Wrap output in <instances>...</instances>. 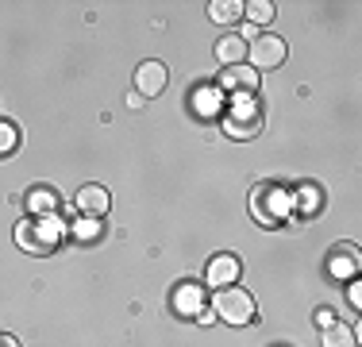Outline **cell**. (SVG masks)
Returning a JSON list of instances; mask_svg holds the SVG:
<instances>
[{
    "label": "cell",
    "instance_id": "44dd1931",
    "mask_svg": "<svg viewBox=\"0 0 362 347\" xmlns=\"http://www.w3.org/2000/svg\"><path fill=\"white\" fill-rule=\"evenodd\" d=\"M347 297H351V305H355V309H362V285H351Z\"/></svg>",
    "mask_w": 362,
    "mask_h": 347
},
{
    "label": "cell",
    "instance_id": "8fae6325",
    "mask_svg": "<svg viewBox=\"0 0 362 347\" xmlns=\"http://www.w3.org/2000/svg\"><path fill=\"white\" fill-rule=\"evenodd\" d=\"M216 58H220L223 66H243V58H247L243 35H223V39L216 42Z\"/></svg>",
    "mask_w": 362,
    "mask_h": 347
},
{
    "label": "cell",
    "instance_id": "9c48e42d",
    "mask_svg": "<svg viewBox=\"0 0 362 347\" xmlns=\"http://www.w3.org/2000/svg\"><path fill=\"white\" fill-rule=\"evenodd\" d=\"M174 312H181V317H201L204 312V290L193 282L177 285L174 290Z\"/></svg>",
    "mask_w": 362,
    "mask_h": 347
},
{
    "label": "cell",
    "instance_id": "6da1fadb",
    "mask_svg": "<svg viewBox=\"0 0 362 347\" xmlns=\"http://www.w3.org/2000/svg\"><path fill=\"white\" fill-rule=\"evenodd\" d=\"M62 236H66V224L58 216H39V220L16 224V243L31 255H50L62 243Z\"/></svg>",
    "mask_w": 362,
    "mask_h": 347
},
{
    "label": "cell",
    "instance_id": "30bf717a",
    "mask_svg": "<svg viewBox=\"0 0 362 347\" xmlns=\"http://www.w3.org/2000/svg\"><path fill=\"white\" fill-rule=\"evenodd\" d=\"M108 205H112V197H108L105 186H85L81 193H77V208H81L85 216H93V220H100V216L108 212Z\"/></svg>",
    "mask_w": 362,
    "mask_h": 347
},
{
    "label": "cell",
    "instance_id": "ffe728a7",
    "mask_svg": "<svg viewBox=\"0 0 362 347\" xmlns=\"http://www.w3.org/2000/svg\"><path fill=\"white\" fill-rule=\"evenodd\" d=\"M77 236H81V239H97L100 236V224L93 220V216H85V220H77Z\"/></svg>",
    "mask_w": 362,
    "mask_h": 347
},
{
    "label": "cell",
    "instance_id": "7a4b0ae2",
    "mask_svg": "<svg viewBox=\"0 0 362 347\" xmlns=\"http://www.w3.org/2000/svg\"><path fill=\"white\" fill-rule=\"evenodd\" d=\"M223 132L231 139H255L262 132V108H258V101L251 93H239L231 101V108L223 112Z\"/></svg>",
    "mask_w": 362,
    "mask_h": 347
},
{
    "label": "cell",
    "instance_id": "5b68a950",
    "mask_svg": "<svg viewBox=\"0 0 362 347\" xmlns=\"http://www.w3.org/2000/svg\"><path fill=\"white\" fill-rule=\"evenodd\" d=\"M247 55H251L255 74L258 69H278L281 62H286V39H278V35H255L251 47H247Z\"/></svg>",
    "mask_w": 362,
    "mask_h": 347
},
{
    "label": "cell",
    "instance_id": "2e32d148",
    "mask_svg": "<svg viewBox=\"0 0 362 347\" xmlns=\"http://www.w3.org/2000/svg\"><path fill=\"white\" fill-rule=\"evenodd\" d=\"M324 347H355V332L347 324H327L324 336H320Z\"/></svg>",
    "mask_w": 362,
    "mask_h": 347
},
{
    "label": "cell",
    "instance_id": "7c38bea8",
    "mask_svg": "<svg viewBox=\"0 0 362 347\" xmlns=\"http://www.w3.org/2000/svg\"><path fill=\"white\" fill-rule=\"evenodd\" d=\"M220 101H223V93L216 89V85H201V89L193 93V108H197V116L212 120V116L220 112Z\"/></svg>",
    "mask_w": 362,
    "mask_h": 347
},
{
    "label": "cell",
    "instance_id": "277c9868",
    "mask_svg": "<svg viewBox=\"0 0 362 347\" xmlns=\"http://www.w3.org/2000/svg\"><path fill=\"white\" fill-rule=\"evenodd\" d=\"M216 312H220V320H228V324H251L255 320V297L247 290L228 285V290L216 293Z\"/></svg>",
    "mask_w": 362,
    "mask_h": 347
},
{
    "label": "cell",
    "instance_id": "8992f818",
    "mask_svg": "<svg viewBox=\"0 0 362 347\" xmlns=\"http://www.w3.org/2000/svg\"><path fill=\"white\" fill-rule=\"evenodd\" d=\"M239 271H243V266H239L235 255H216V258L209 263V274H204V282H209L212 290H228V285L239 282Z\"/></svg>",
    "mask_w": 362,
    "mask_h": 347
},
{
    "label": "cell",
    "instance_id": "d6986e66",
    "mask_svg": "<svg viewBox=\"0 0 362 347\" xmlns=\"http://www.w3.org/2000/svg\"><path fill=\"white\" fill-rule=\"evenodd\" d=\"M16 143H20V132H16L8 120H0V154H8V151H16Z\"/></svg>",
    "mask_w": 362,
    "mask_h": 347
},
{
    "label": "cell",
    "instance_id": "ac0fdd59",
    "mask_svg": "<svg viewBox=\"0 0 362 347\" xmlns=\"http://www.w3.org/2000/svg\"><path fill=\"white\" fill-rule=\"evenodd\" d=\"M28 208H31V212H42V216H50V212H54V197H50L47 189H35V193L28 197Z\"/></svg>",
    "mask_w": 362,
    "mask_h": 347
},
{
    "label": "cell",
    "instance_id": "603a6c76",
    "mask_svg": "<svg viewBox=\"0 0 362 347\" xmlns=\"http://www.w3.org/2000/svg\"><path fill=\"white\" fill-rule=\"evenodd\" d=\"M0 347H20V343H16L12 336H0Z\"/></svg>",
    "mask_w": 362,
    "mask_h": 347
},
{
    "label": "cell",
    "instance_id": "9a60e30c",
    "mask_svg": "<svg viewBox=\"0 0 362 347\" xmlns=\"http://www.w3.org/2000/svg\"><path fill=\"white\" fill-rule=\"evenodd\" d=\"M209 16L216 23H235V20H243V4H239V0H212Z\"/></svg>",
    "mask_w": 362,
    "mask_h": 347
},
{
    "label": "cell",
    "instance_id": "3957f363",
    "mask_svg": "<svg viewBox=\"0 0 362 347\" xmlns=\"http://www.w3.org/2000/svg\"><path fill=\"white\" fill-rule=\"evenodd\" d=\"M251 212H255L262 224L278 228V224L293 212V193H286L281 186H270V181H262V186L255 189V197H251Z\"/></svg>",
    "mask_w": 362,
    "mask_h": 347
},
{
    "label": "cell",
    "instance_id": "7402d4cb",
    "mask_svg": "<svg viewBox=\"0 0 362 347\" xmlns=\"http://www.w3.org/2000/svg\"><path fill=\"white\" fill-rule=\"evenodd\" d=\"M316 320H320V328H327V324H335V320H332V312H327V309H320V312H316Z\"/></svg>",
    "mask_w": 362,
    "mask_h": 347
},
{
    "label": "cell",
    "instance_id": "5bb4252c",
    "mask_svg": "<svg viewBox=\"0 0 362 347\" xmlns=\"http://www.w3.org/2000/svg\"><path fill=\"white\" fill-rule=\"evenodd\" d=\"M320 205H324V197H320V189L316 186H300L297 189V197H293V208H297V212H305V216H313V212H320Z\"/></svg>",
    "mask_w": 362,
    "mask_h": 347
},
{
    "label": "cell",
    "instance_id": "4fadbf2b",
    "mask_svg": "<svg viewBox=\"0 0 362 347\" xmlns=\"http://www.w3.org/2000/svg\"><path fill=\"white\" fill-rule=\"evenodd\" d=\"M327 271H332L335 278H351L358 271V255H355V247H335L332 251V263H327Z\"/></svg>",
    "mask_w": 362,
    "mask_h": 347
},
{
    "label": "cell",
    "instance_id": "ba28073f",
    "mask_svg": "<svg viewBox=\"0 0 362 347\" xmlns=\"http://www.w3.org/2000/svg\"><path fill=\"white\" fill-rule=\"evenodd\" d=\"M255 85H258V74H255V69H247V66H228V69L220 74V85H216V89H220V93L231 89V93L239 97V93H255Z\"/></svg>",
    "mask_w": 362,
    "mask_h": 347
},
{
    "label": "cell",
    "instance_id": "e0dca14e",
    "mask_svg": "<svg viewBox=\"0 0 362 347\" xmlns=\"http://www.w3.org/2000/svg\"><path fill=\"white\" fill-rule=\"evenodd\" d=\"M243 16L251 23H270L274 20V4L270 0H251V4H243Z\"/></svg>",
    "mask_w": 362,
    "mask_h": 347
},
{
    "label": "cell",
    "instance_id": "52a82bcc",
    "mask_svg": "<svg viewBox=\"0 0 362 347\" xmlns=\"http://www.w3.org/2000/svg\"><path fill=\"white\" fill-rule=\"evenodd\" d=\"M166 81H170V74L162 62H143L135 69V89H139V97H158L166 89Z\"/></svg>",
    "mask_w": 362,
    "mask_h": 347
}]
</instances>
